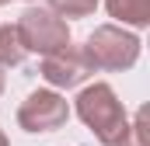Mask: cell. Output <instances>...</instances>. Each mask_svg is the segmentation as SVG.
Returning a JSON list of instances; mask_svg holds the SVG:
<instances>
[{
  "label": "cell",
  "mask_w": 150,
  "mask_h": 146,
  "mask_svg": "<svg viewBox=\"0 0 150 146\" xmlns=\"http://www.w3.org/2000/svg\"><path fill=\"white\" fill-rule=\"evenodd\" d=\"M0 146H7V136H4V132H0Z\"/></svg>",
  "instance_id": "cell-11"
},
{
  "label": "cell",
  "mask_w": 150,
  "mask_h": 146,
  "mask_svg": "<svg viewBox=\"0 0 150 146\" xmlns=\"http://www.w3.org/2000/svg\"><path fill=\"white\" fill-rule=\"evenodd\" d=\"M108 14L119 18L122 25L143 28L150 21V0H108Z\"/></svg>",
  "instance_id": "cell-6"
},
{
  "label": "cell",
  "mask_w": 150,
  "mask_h": 146,
  "mask_svg": "<svg viewBox=\"0 0 150 146\" xmlns=\"http://www.w3.org/2000/svg\"><path fill=\"white\" fill-rule=\"evenodd\" d=\"M14 28H18V38H21L25 52H42V56H49V52L70 45V28H67V21L56 18V14L45 11V7H28Z\"/></svg>",
  "instance_id": "cell-3"
},
{
  "label": "cell",
  "mask_w": 150,
  "mask_h": 146,
  "mask_svg": "<svg viewBox=\"0 0 150 146\" xmlns=\"http://www.w3.org/2000/svg\"><path fill=\"white\" fill-rule=\"evenodd\" d=\"M25 45L18 38V28L14 25H0V66H18L25 59Z\"/></svg>",
  "instance_id": "cell-7"
},
{
  "label": "cell",
  "mask_w": 150,
  "mask_h": 146,
  "mask_svg": "<svg viewBox=\"0 0 150 146\" xmlns=\"http://www.w3.org/2000/svg\"><path fill=\"white\" fill-rule=\"evenodd\" d=\"M0 4H7V0H0Z\"/></svg>",
  "instance_id": "cell-12"
},
{
  "label": "cell",
  "mask_w": 150,
  "mask_h": 146,
  "mask_svg": "<svg viewBox=\"0 0 150 146\" xmlns=\"http://www.w3.org/2000/svg\"><path fill=\"white\" fill-rule=\"evenodd\" d=\"M49 4L56 18H87L98 7V0H49Z\"/></svg>",
  "instance_id": "cell-9"
},
{
  "label": "cell",
  "mask_w": 150,
  "mask_h": 146,
  "mask_svg": "<svg viewBox=\"0 0 150 146\" xmlns=\"http://www.w3.org/2000/svg\"><path fill=\"white\" fill-rule=\"evenodd\" d=\"M4 84H7V73H4V66H0V94H4Z\"/></svg>",
  "instance_id": "cell-10"
},
{
  "label": "cell",
  "mask_w": 150,
  "mask_h": 146,
  "mask_svg": "<svg viewBox=\"0 0 150 146\" xmlns=\"http://www.w3.org/2000/svg\"><path fill=\"white\" fill-rule=\"evenodd\" d=\"M67 101L59 98V94H52V91H35V94H28V101L18 108V122H21V129H28V132H52V129H59L63 122H67Z\"/></svg>",
  "instance_id": "cell-5"
},
{
  "label": "cell",
  "mask_w": 150,
  "mask_h": 146,
  "mask_svg": "<svg viewBox=\"0 0 150 146\" xmlns=\"http://www.w3.org/2000/svg\"><path fill=\"white\" fill-rule=\"evenodd\" d=\"M91 73H94V66H91L84 45H63V49H56L42 59V77L52 87H77Z\"/></svg>",
  "instance_id": "cell-4"
},
{
  "label": "cell",
  "mask_w": 150,
  "mask_h": 146,
  "mask_svg": "<svg viewBox=\"0 0 150 146\" xmlns=\"http://www.w3.org/2000/svg\"><path fill=\"white\" fill-rule=\"evenodd\" d=\"M84 52H87L94 70H126L140 56V38L122 32V28H115V25H101L87 38Z\"/></svg>",
  "instance_id": "cell-2"
},
{
  "label": "cell",
  "mask_w": 150,
  "mask_h": 146,
  "mask_svg": "<svg viewBox=\"0 0 150 146\" xmlns=\"http://www.w3.org/2000/svg\"><path fill=\"white\" fill-rule=\"evenodd\" d=\"M119 146H150V136H147V108L136 111L133 125H126V136L119 139Z\"/></svg>",
  "instance_id": "cell-8"
},
{
  "label": "cell",
  "mask_w": 150,
  "mask_h": 146,
  "mask_svg": "<svg viewBox=\"0 0 150 146\" xmlns=\"http://www.w3.org/2000/svg\"><path fill=\"white\" fill-rule=\"evenodd\" d=\"M77 115L94 129V136L105 146H119V139L126 136V108L122 101L115 98V91L108 84H94V87H84L80 98H77Z\"/></svg>",
  "instance_id": "cell-1"
}]
</instances>
